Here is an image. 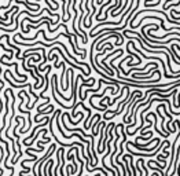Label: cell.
I'll list each match as a JSON object with an SVG mask.
<instances>
[{"instance_id":"cell-2","label":"cell","mask_w":180,"mask_h":176,"mask_svg":"<svg viewBox=\"0 0 180 176\" xmlns=\"http://www.w3.org/2000/svg\"><path fill=\"white\" fill-rule=\"evenodd\" d=\"M0 63H2V65H4V66H15V74L18 76V77H21V80H25L26 81V74H19L18 73V65H17V63H7V62H4V59H3V58H0Z\"/></svg>"},{"instance_id":"cell-3","label":"cell","mask_w":180,"mask_h":176,"mask_svg":"<svg viewBox=\"0 0 180 176\" xmlns=\"http://www.w3.org/2000/svg\"><path fill=\"white\" fill-rule=\"evenodd\" d=\"M85 11H87V13H85V17H84V18H82V23H84V26H85V28H87V18H88V15H90V14H91V10H90V2H85Z\"/></svg>"},{"instance_id":"cell-1","label":"cell","mask_w":180,"mask_h":176,"mask_svg":"<svg viewBox=\"0 0 180 176\" xmlns=\"http://www.w3.org/2000/svg\"><path fill=\"white\" fill-rule=\"evenodd\" d=\"M128 44H129V46L134 47L135 51H136L138 54H140L142 57H144L146 59H155V61H158V62L161 63V66H162V70H164V77H165V78H169V80H170V78H179V77H180V74H178V76H170V74H168V69H166V66H165V62L161 59L160 57H154V55H144L143 52L140 51V50H138V48H136V43H135L134 40H129V43H128ZM136 52H135V54H136Z\"/></svg>"},{"instance_id":"cell-4","label":"cell","mask_w":180,"mask_h":176,"mask_svg":"<svg viewBox=\"0 0 180 176\" xmlns=\"http://www.w3.org/2000/svg\"><path fill=\"white\" fill-rule=\"evenodd\" d=\"M6 74H10L11 77H13V80L15 81V83H26L25 80H18V78H15V77H14V74H13V73H11V70H8V69L6 70Z\"/></svg>"}]
</instances>
